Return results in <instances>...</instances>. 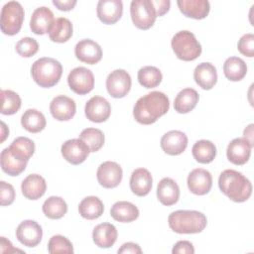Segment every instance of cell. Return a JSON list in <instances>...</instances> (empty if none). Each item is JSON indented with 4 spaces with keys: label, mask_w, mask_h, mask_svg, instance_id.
Here are the masks:
<instances>
[{
    "label": "cell",
    "mask_w": 254,
    "mask_h": 254,
    "mask_svg": "<svg viewBox=\"0 0 254 254\" xmlns=\"http://www.w3.org/2000/svg\"><path fill=\"white\" fill-rule=\"evenodd\" d=\"M170 100L161 91H152L140 97L133 108L135 120L143 125L155 123L158 118L169 111Z\"/></svg>",
    "instance_id": "1"
},
{
    "label": "cell",
    "mask_w": 254,
    "mask_h": 254,
    "mask_svg": "<svg viewBox=\"0 0 254 254\" xmlns=\"http://www.w3.org/2000/svg\"><path fill=\"white\" fill-rule=\"evenodd\" d=\"M220 190L235 202L246 201L252 193L251 182L240 172L225 170L218 178Z\"/></svg>",
    "instance_id": "2"
},
{
    "label": "cell",
    "mask_w": 254,
    "mask_h": 254,
    "mask_svg": "<svg viewBox=\"0 0 254 254\" xmlns=\"http://www.w3.org/2000/svg\"><path fill=\"white\" fill-rule=\"evenodd\" d=\"M170 228L179 234L201 232L207 224L206 216L197 210H176L168 217Z\"/></svg>",
    "instance_id": "3"
},
{
    "label": "cell",
    "mask_w": 254,
    "mask_h": 254,
    "mask_svg": "<svg viewBox=\"0 0 254 254\" xmlns=\"http://www.w3.org/2000/svg\"><path fill=\"white\" fill-rule=\"evenodd\" d=\"M63 74V66L59 61L53 58H41L31 67V75L34 81L44 88L56 85Z\"/></svg>",
    "instance_id": "4"
},
{
    "label": "cell",
    "mask_w": 254,
    "mask_h": 254,
    "mask_svg": "<svg viewBox=\"0 0 254 254\" xmlns=\"http://www.w3.org/2000/svg\"><path fill=\"white\" fill-rule=\"evenodd\" d=\"M171 45L177 58L185 62L193 61L201 54L200 44L190 31L184 30L175 34Z\"/></svg>",
    "instance_id": "5"
},
{
    "label": "cell",
    "mask_w": 254,
    "mask_h": 254,
    "mask_svg": "<svg viewBox=\"0 0 254 254\" xmlns=\"http://www.w3.org/2000/svg\"><path fill=\"white\" fill-rule=\"evenodd\" d=\"M24 8L17 1H9L1 9L0 27L3 34L16 35L22 28L24 21Z\"/></svg>",
    "instance_id": "6"
},
{
    "label": "cell",
    "mask_w": 254,
    "mask_h": 254,
    "mask_svg": "<svg viewBox=\"0 0 254 254\" xmlns=\"http://www.w3.org/2000/svg\"><path fill=\"white\" fill-rule=\"evenodd\" d=\"M130 14L133 24L141 30L150 29L157 18L151 0H133L130 5Z\"/></svg>",
    "instance_id": "7"
},
{
    "label": "cell",
    "mask_w": 254,
    "mask_h": 254,
    "mask_svg": "<svg viewBox=\"0 0 254 254\" xmlns=\"http://www.w3.org/2000/svg\"><path fill=\"white\" fill-rule=\"evenodd\" d=\"M67 83L74 93L84 95L93 89L94 76L90 69L84 66H77L68 73Z\"/></svg>",
    "instance_id": "8"
},
{
    "label": "cell",
    "mask_w": 254,
    "mask_h": 254,
    "mask_svg": "<svg viewBox=\"0 0 254 254\" xmlns=\"http://www.w3.org/2000/svg\"><path fill=\"white\" fill-rule=\"evenodd\" d=\"M132 80L130 74L124 69L111 71L106 78V88L108 93L114 98H122L131 89Z\"/></svg>",
    "instance_id": "9"
},
{
    "label": "cell",
    "mask_w": 254,
    "mask_h": 254,
    "mask_svg": "<svg viewBox=\"0 0 254 254\" xmlns=\"http://www.w3.org/2000/svg\"><path fill=\"white\" fill-rule=\"evenodd\" d=\"M97 181L105 189H113L119 186L122 181L123 172L119 164L112 161H106L97 169Z\"/></svg>",
    "instance_id": "10"
},
{
    "label": "cell",
    "mask_w": 254,
    "mask_h": 254,
    "mask_svg": "<svg viewBox=\"0 0 254 254\" xmlns=\"http://www.w3.org/2000/svg\"><path fill=\"white\" fill-rule=\"evenodd\" d=\"M16 237L24 246L35 247L42 240L43 230L41 225L35 220H24L16 229Z\"/></svg>",
    "instance_id": "11"
},
{
    "label": "cell",
    "mask_w": 254,
    "mask_h": 254,
    "mask_svg": "<svg viewBox=\"0 0 254 254\" xmlns=\"http://www.w3.org/2000/svg\"><path fill=\"white\" fill-rule=\"evenodd\" d=\"M61 152L64 159L71 165H79L83 163L90 153L87 145L79 138L65 141L62 145Z\"/></svg>",
    "instance_id": "12"
},
{
    "label": "cell",
    "mask_w": 254,
    "mask_h": 254,
    "mask_svg": "<svg viewBox=\"0 0 254 254\" xmlns=\"http://www.w3.org/2000/svg\"><path fill=\"white\" fill-rule=\"evenodd\" d=\"M84 112L86 118L95 123L105 122L111 113V106L109 102L101 96L91 97L85 104Z\"/></svg>",
    "instance_id": "13"
},
{
    "label": "cell",
    "mask_w": 254,
    "mask_h": 254,
    "mask_svg": "<svg viewBox=\"0 0 254 254\" xmlns=\"http://www.w3.org/2000/svg\"><path fill=\"white\" fill-rule=\"evenodd\" d=\"M187 183L190 192L196 195H203L209 192L212 187V177L208 171L197 168L189 174Z\"/></svg>",
    "instance_id": "14"
},
{
    "label": "cell",
    "mask_w": 254,
    "mask_h": 254,
    "mask_svg": "<svg viewBox=\"0 0 254 254\" xmlns=\"http://www.w3.org/2000/svg\"><path fill=\"white\" fill-rule=\"evenodd\" d=\"M74 54L77 60L88 64H95L102 59L101 47L90 39L79 41L75 45Z\"/></svg>",
    "instance_id": "15"
},
{
    "label": "cell",
    "mask_w": 254,
    "mask_h": 254,
    "mask_svg": "<svg viewBox=\"0 0 254 254\" xmlns=\"http://www.w3.org/2000/svg\"><path fill=\"white\" fill-rule=\"evenodd\" d=\"M188 146L187 135L179 130H171L165 133L161 138L162 150L171 156L182 154Z\"/></svg>",
    "instance_id": "16"
},
{
    "label": "cell",
    "mask_w": 254,
    "mask_h": 254,
    "mask_svg": "<svg viewBox=\"0 0 254 254\" xmlns=\"http://www.w3.org/2000/svg\"><path fill=\"white\" fill-rule=\"evenodd\" d=\"M96 13L102 23L114 24L122 16L123 3L121 0H100L97 3Z\"/></svg>",
    "instance_id": "17"
},
{
    "label": "cell",
    "mask_w": 254,
    "mask_h": 254,
    "mask_svg": "<svg viewBox=\"0 0 254 254\" xmlns=\"http://www.w3.org/2000/svg\"><path fill=\"white\" fill-rule=\"evenodd\" d=\"M50 111L55 119L59 121H67L74 116L76 104L70 97L59 95L51 101Z\"/></svg>",
    "instance_id": "18"
},
{
    "label": "cell",
    "mask_w": 254,
    "mask_h": 254,
    "mask_svg": "<svg viewBox=\"0 0 254 254\" xmlns=\"http://www.w3.org/2000/svg\"><path fill=\"white\" fill-rule=\"evenodd\" d=\"M251 150L252 146L245 138H235L227 146V159L234 165H244L250 158Z\"/></svg>",
    "instance_id": "19"
},
{
    "label": "cell",
    "mask_w": 254,
    "mask_h": 254,
    "mask_svg": "<svg viewBox=\"0 0 254 254\" xmlns=\"http://www.w3.org/2000/svg\"><path fill=\"white\" fill-rule=\"evenodd\" d=\"M54 21V13L51 9L45 6L38 7L32 13L30 29L36 35H44L49 33Z\"/></svg>",
    "instance_id": "20"
},
{
    "label": "cell",
    "mask_w": 254,
    "mask_h": 254,
    "mask_svg": "<svg viewBox=\"0 0 254 254\" xmlns=\"http://www.w3.org/2000/svg\"><path fill=\"white\" fill-rule=\"evenodd\" d=\"M47 190L46 180L38 175L31 174L26 177L21 185V190L23 195L31 200H36L42 197Z\"/></svg>",
    "instance_id": "21"
},
{
    "label": "cell",
    "mask_w": 254,
    "mask_h": 254,
    "mask_svg": "<svg viewBox=\"0 0 254 254\" xmlns=\"http://www.w3.org/2000/svg\"><path fill=\"white\" fill-rule=\"evenodd\" d=\"M153 185L151 173L145 168H139L133 171L130 178V189L138 196L147 195Z\"/></svg>",
    "instance_id": "22"
},
{
    "label": "cell",
    "mask_w": 254,
    "mask_h": 254,
    "mask_svg": "<svg viewBox=\"0 0 254 254\" xmlns=\"http://www.w3.org/2000/svg\"><path fill=\"white\" fill-rule=\"evenodd\" d=\"M180 11L189 18L204 19L210 10L207 0H179L177 1Z\"/></svg>",
    "instance_id": "23"
},
{
    "label": "cell",
    "mask_w": 254,
    "mask_h": 254,
    "mask_svg": "<svg viewBox=\"0 0 254 254\" xmlns=\"http://www.w3.org/2000/svg\"><path fill=\"white\" fill-rule=\"evenodd\" d=\"M157 197L159 201L167 206L175 204L180 197V188L171 178H163L157 187Z\"/></svg>",
    "instance_id": "24"
},
{
    "label": "cell",
    "mask_w": 254,
    "mask_h": 254,
    "mask_svg": "<svg viewBox=\"0 0 254 254\" xmlns=\"http://www.w3.org/2000/svg\"><path fill=\"white\" fill-rule=\"evenodd\" d=\"M193 78L196 84L202 89H211L217 81V71L210 63H201L197 64L193 71Z\"/></svg>",
    "instance_id": "25"
},
{
    "label": "cell",
    "mask_w": 254,
    "mask_h": 254,
    "mask_svg": "<svg viewBox=\"0 0 254 254\" xmlns=\"http://www.w3.org/2000/svg\"><path fill=\"white\" fill-rule=\"evenodd\" d=\"M116 227L108 222L96 225L92 231V239L96 246L100 248H109L113 246L117 239Z\"/></svg>",
    "instance_id": "26"
},
{
    "label": "cell",
    "mask_w": 254,
    "mask_h": 254,
    "mask_svg": "<svg viewBox=\"0 0 254 254\" xmlns=\"http://www.w3.org/2000/svg\"><path fill=\"white\" fill-rule=\"evenodd\" d=\"M199 95L197 91L193 88H185L181 90L175 98L174 108L178 113H189L197 104Z\"/></svg>",
    "instance_id": "27"
},
{
    "label": "cell",
    "mask_w": 254,
    "mask_h": 254,
    "mask_svg": "<svg viewBox=\"0 0 254 254\" xmlns=\"http://www.w3.org/2000/svg\"><path fill=\"white\" fill-rule=\"evenodd\" d=\"M111 216L119 222H131L138 218L139 209L138 207L129 201L121 200L115 202L110 209Z\"/></svg>",
    "instance_id": "28"
},
{
    "label": "cell",
    "mask_w": 254,
    "mask_h": 254,
    "mask_svg": "<svg viewBox=\"0 0 254 254\" xmlns=\"http://www.w3.org/2000/svg\"><path fill=\"white\" fill-rule=\"evenodd\" d=\"M72 36V24L64 17L57 18L50 31L49 37L55 43H65Z\"/></svg>",
    "instance_id": "29"
},
{
    "label": "cell",
    "mask_w": 254,
    "mask_h": 254,
    "mask_svg": "<svg viewBox=\"0 0 254 254\" xmlns=\"http://www.w3.org/2000/svg\"><path fill=\"white\" fill-rule=\"evenodd\" d=\"M104 211V205L100 198L94 195L84 197L79 205H78V212L79 214L88 220H93L102 215Z\"/></svg>",
    "instance_id": "30"
},
{
    "label": "cell",
    "mask_w": 254,
    "mask_h": 254,
    "mask_svg": "<svg viewBox=\"0 0 254 254\" xmlns=\"http://www.w3.org/2000/svg\"><path fill=\"white\" fill-rule=\"evenodd\" d=\"M0 162H1L2 171L12 177L19 176L22 172H24L28 163L26 161H22L14 157L11 154L8 147L1 152Z\"/></svg>",
    "instance_id": "31"
},
{
    "label": "cell",
    "mask_w": 254,
    "mask_h": 254,
    "mask_svg": "<svg viewBox=\"0 0 254 254\" xmlns=\"http://www.w3.org/2000/svg\"><path fill=\"white\" fill-rule=\"evenodd\" d=\"M21 124L30 133H38L45 129L47 121L42 112L37 109H27L21 117Z\"/></svg>",
    "instance_id": "32"
},
{
    "label": "cell",
    "mask_w": 254,
    "mask_h": 254,
    "mask_svg": "<svg viewBox=\"0 0 254 254\" xmlns=\"http://www.w3.org/2000/svg\"><path fill=\"white\" fill-rule=\"evenodd\" d=\"M223 72L227 79L231 81H239L246 75L247 65L242 59L230 57L223 64Z\"/></svg>",
    "instance_id": "33"
},
{
    "label": "cell",
    "mask_w": 254,
    "mask_h": 254,
    "mask_svg": "<svg viewBox=\"0 0 254 254\" xmlns=\"http://www.w3.org/2000/svg\"><path fill=\"white\" fill-rule=\"evenodd\" d=\"M191 153L198 163L208 164L211 163L216 156V147L209 140H198L193 144Z\"/></svg>",
    "instance_id": "34"
},
{
    "label": "cell",
    "mask_w": 254,
    "mask_h": 254,
    "mask_svg": "<svg viewBox=\"0 0 254 254\" xmlns=\"http://www.w3.org/2000/svg\"><path fill=\"white\" fill-rule=\"evenodd\" d=\"M8 148L14 157L28 162L35 152V143L27 137H18Z\"/></svg>",
    "instance_id": "35"
},
{
    "label": "cell",
    "mask_w": 254,
    "mask_h": 254,
    "mask_svg": "<svg viewBox=\"0 0 254 254\" xmlns=\"http://www.w3.org/2000/svg\"><path fill=\"white\" fill-rule=\"evenodd\" d=\"M44 214L51 219H60L67 212V204L60 196H50L43 203Z\"/></svg>",
    "instance_id": "36"
},
{
    "label": "cell",
    "mask_w": 254,
    "mask_h": 254,
    "mask_svg": "<svg viewBox=\"0 0 254 254\" xmlns=\"http://www.w3.org/2000/svg\"><path fill=\"white\" fill-rule=\"evenodd\" d=\"M162 78V72L156 66L147 65L138 70V81L145 88L157 87L161 83Z\"/></svg>",
    "instance_id": "37"
},
{
    "label": "cell",
    "mask_w": 254,
    "mask_h": 254,
    "mask_svg": "<svg viewBox=\"0 0 254 254\" xmlns=\"http://www.w3.org/2000/svg\"><path fill=\"white\" fill-rule=\"evenodd\" d=\"M79 139L87 145L90 152H96L101 149L105 140L103 132L96 128L83 129L79 134Z\"/></svg>",
    "instance_id": "38"
},
{
    "label": "cell",
    "mask_w": 254,
    "mask_h": 254,
    "mask_svg": "<svg viewBox=\"0 0 254 254\" xmlns=\"http://www.w3.org/2000/svg\"><path fill=\"white\" fill-rule=\"evenodd\" d=\"M2 107L1 113L4 115L15 114L21 107L22 101L19 94L10 89L1 90Z\"/></svg>",
    "instance_id": "39"
},
{
    "label": "cell",
    "mask_w": 254,
    "mask_h": 254,
    "mask_svg": "<svg viewBox=\"0 0 254 254\" xmlns=\"http://www.w3.org/2000/svg\"><path fill=\"white\" fill-rule=\"evenodd\" d=\"M48 251L51 254L56 253H73L71 242L63 235H54L48 243Z\"/></svg>",
    "instance_id": "40"
},
{
    "label": "cell",
    "mask_w": 254,
    "mask_h": 254,
    "mask_svg": "<svg viewBox=\"0 0 254 254\" xmlns=\"http://www.w3.org/2000/svg\"><path fill=\"white\" fill-rule=\"evenodd\" d=\"M15 50L19 56L23 58H31L38 52L39 44L34 38L25 37L17 42Z\"/></svg>",
    "instance_id": "41"
},
{
    "label": "cell",
    "mask_w": 254,
    "mask_h": 254,
    "mask_svg": "<svg viewBox=\"0 0 254 254\" xmlns=\"http://www.w3.org/2000/svg\"><path fill=\"white\" fill-rule=\"evenodd\" d=\"M237 49L243 56L252 58L254 56V35L251 33L243 35L238 41Z\"/></svg>",
    "instance_id": "42"
},
{
    "label": "cell",
    "mask_w": 254,
    "mask_h": 254,
    "mask_svg": "<svg viewBox=\"0 0 254 254\" xmlns=\"http://www.w3.org/2000/svg\"><path fill=\"white\" fill-rule=\"evenodd\" d=\"M0 188H1V193H0V199H1V205H10L13 203L15 199V190L12 185L1 181L0 182Z\"/></svg>",
    "instance_id": "43"
},
{
    "label": "cell",
    "mask_w": 254,
    "mask_h": 254,
    "mask_svg": "<svg viewBox=\"0 0 254 254\" xmlns=\"http://www.w3.org/2000/svg\"><path fill=\"white\" fill-rule=\"evenodd\" d=\"M172 253L173 254H193L194 253V248L192 246V244L188 241V240H181L178 241L173 249H172Z\"/></svg>",
    "instance_id": "44"
},
{
    "label": "cell",
    "mask_w": 254,
    "mask_h": 254,
    "mask_svg": "<svg viewBox=\"0 0 254 254\" xmlns=\"http://www.w3.org/2000/svg\"><path fill=\"white\" fill-rule=\"evenodd\" d=\"M151 1L155 8L157 17L163 16L170 10L171 2L169 0H151Z\"/></svg>",
    "instance_id": "45"
},
{
    "label": "cell",
    "mask_w": 254,
    "mask_h": 254,
    "mask_svg": "<svg viewBox=\"0 0 254 254\" xmlns=\"http://www.w3.org/2000/svg\"><path fill=\"white\" fill-rule=\"evenodd\" d=\"M118 253L120 254H141L142 250L140 248V246L137 243H133V242H127L124 243L119 249H118Z\"/></svg>",
    "instance_id": "46"
},
{
    "label": "cell",
    "mask_w": 254,
    "mask_h": 254,
    "mask_svg": "<svg viewBox=\"0 0 254 254\" xmlns=\"http://www.w3.org/2000/svg\"><path fill=\"white\" fill-rule=\"evenodd\" d=\"M53 4L61 11H70L76 4V0H53Z\"/></svg>",
    "instance_id": "47"
},
{
    "label": "cell",
    "mask_w": 254,
    "mask_h": 254,
    "mask_svg": "<svg viewBox=\"0 0 254 254\" xmlns=\"http://www.w3.org/2000/svg\"><path fill=\"white\" fill-rule=\"evenodd\" d=\"M253 124H250V125H248L245 129H244V131H243V135H244V137L243 138H245L249 143H250V145L253 147L254 146V143H253Z\"/></svg>",
    "instance_id": "48"
},
{
    "label": "cell",
    "mask_w": 254,
    "mask_h": 254,
    "mask_svg": "<svg viewBox=\"0 0 254 254\" xmlns=\"http://www.w3.org/2000/svg\"><path fill=\"white\" fill-rule=\"evenodd\" d=\"M1 126H2L1 127V142H4V140L6 139V137L9 134V130L6 127V125H5V123L3 121L1 122Z\"/></svg>",
    "instance_id": "49"
}]
</instances>
